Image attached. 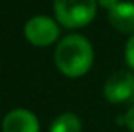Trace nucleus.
<instances>
[{
  "label": "nucleus",
  "instance_id": "7",
  "mask_svg": "<svg viewBox=\"0 0 134 132\" xmlns=\"http://www.w3.org/2000/svg\"><path fill=\"white\" fill-rule=\"evenodd\" d=\"M82 129L83 127H82L80 117L71 112H66V113L58 115L53 120L49 132H82Z\"/></svg>",
  "mask_w": 134,
  "mask_h": 132
},
{
  "label": "nucleus",
  "instance_id": "2",
  "mask_svg": "<svg viewBox=\"0 0 134 132\" xmlns=\"http://www.w3.org/2000/svg\"><path fill=\"white\" fill-rule=\"evenodd\" d=\"M54 15L59 26L68 29L88 26L97 12V0H54Z\"/></svg>",
  "mask_w": 134,
  "mask_h": 132
},
{
  "label": "nucleus",
  "instance_id": "9",
  "mask_svg": "<svg viewBox=\"0 0 134 132\" xmlns=\"http://www.w3.org/2000/svg\"><path fill=\"white\" fill-rule=\"evenodd\" d=\"M124 125L127 127L131 132H134V105L129 107L127 112H126V115H124Z\"/></svg>",
  "mask_w": 134,
  "mask_h": 132
},
{
  "label": "nucleus",
  "instance_id": "3",
  "mask_svg": "<svg viewBox=\"0 0 134 132\" xmlns=\"http://www.w3.org/2000/svg\"><path fill=\"white\" fill-rule=\"evenodd\" d=\"M24 37L27 43L37 47L51 46L59 37V26L58 20L46 15H34L24 26Z\"/></svg>",
  "mask_w": 134,
  "mask_h": 132
},
{
  "label": "nucleus",
  "instance_id": "6",
  "mask_svg": "<svg viewBox=\"0 0 134 132\" xmlns=\"http://www.w3.org/2000/svg\"><path fill=\"white\" fill-rule=\"evenodd\" d=\"M109 24L115 31L122 34H134V3L132 2H119L114 9L107 12Z\"/></svg>",
  "mask_w": 134,
  "mask_h": 132
},
{
  "label": "nucleus",
  "instance_id": "4",
  "mask_svg": "<svg viewBox=\"0 0 134 132\" xmlns=\"http://www.w3.org/2000/svg\"><path fill=\"white\" fill-rule=\"evenodd\" d=\"M104 97L110 103L134 102V71H114L104 83Z\"/></svg>",
  "mask_w": 134,
  "mask_h": 132
},
{
  "label": "nucleus",
  "instance_id": "8",
  "mask_svg": "<svg viewBox=\"0 0 134 132\" xmlns=\"http://www.w3.org/2000/svg\"><path fill=\"white\" fill-rule=\"evenodd\" d=\"M124 58L126 63L131 68V71H134V34L127 39V44H126V51H124Z\"/></svg>",
  "mask_w": 134,
  "mask_h": 132
},
{
  "label": "nucleus",
  "instance_id": "1",
  "mask_svg": "<svg viewBox=\"0 0 134 132\" xmlns=\"http://www.w3.org/2000/svg\"><path fill=\"white\" fill-rule=\"evenodd\" d=\"M54 64L68 78H80L93 64V47L87 37L70 34L58 41L54 49Z\"/></svg>",
  "mask_w": 134,
  "mask_h": 132
},
{
  "label": "nucleus",
  "instance_id": "5",
  "mask_svg": "<svg viewBox=\"0 0 134 132\" xmlns=\"http://www.w3.org/2000/svg\"><path fill=\"white\" fill-rule=\"evenodd\" d=\"M2 132H39V120L31 110L14 109L3 117Z\"/></svg>",
  "mask_w": 134,
  "mask_h": 132
},
{
  "label": "nucleus",
  "instance_id": "10",
  "mask_svg": "<svg viewBox=\"0 0 134 132\" xmlns=\"http://www.w3.org/2000/svg\"><path fill=\"white\" fill-rule=\"evenodd\" d=\"M119 3V0H97V5H100V7H104L105 10H110V9H114L115 5Z\"/></svg>",
  "mask_w": 134,
  "mask_h": 132
}]
</instances>
